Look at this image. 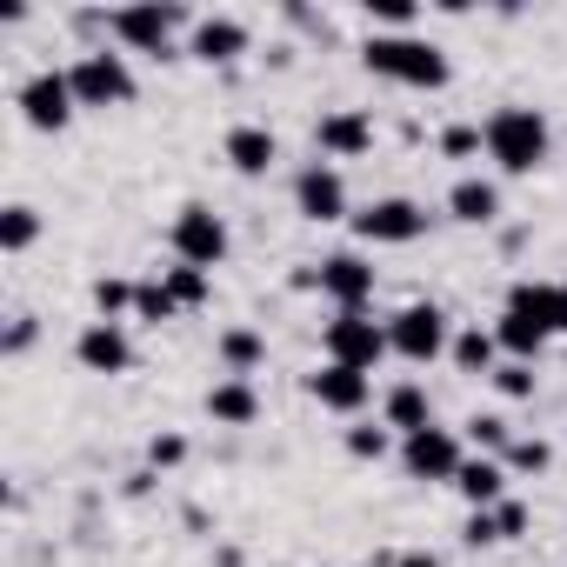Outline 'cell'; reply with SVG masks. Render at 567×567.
<instances>
[{
	"mask_svg": "<svg viewBox=\"0 0 567 567\" xmlns=\"http://www.w3.org/2000/svg\"><path fill=\"white\" fill-rule=\"evenodd\" d=\"M454 487H461V501H467L474 514H481V507H501V501H507V461H494V454H474V461H461Z\"/></svg>",
	"mask_w": 567,
	"mask_h": 567,
	"instance_id": "cell-18",
	"label": "cell"
},
{
	"mask_svg": "<svg viewBox=\"0 0 567 567\" xmlns=\"http://www.w3.org/2000/svg\"><path fill=\"white\" fill-rule=\"evenodd\" d=\"M487 381L501 388V401H534V368H527V361H501Z\"/></svg>",
	"mask_w": 567,
	"mask_h": 567,
	"instance_id": "cell-31",
	"label": "cell"
},
{
	"mask_svg": "<svg viewBox=\"0 0 567 567\" xmlns=\"http://www.w3.org/2000/svg\"><path fill=\"white\" fill-rule=\"evenodd\" d=\"M167 295H174L181 308H207V301H214V274H200V267H167Z\"/></svg>",
	"mask_w": 567,
	"mask_h": 567,
	"instance_id": "cell-28",
	"label": "cell"
},
{
	"mask_svg": "<svg viewBox=\"0 0 567 567\" xmlns=\"http://www.w3.org/2000/svg\"><path fill=\"white\" fill-rule=\"evenodd\" d=\"M501 461H507V467H520V474H547V467H554V447H547V441H514Z\"/></svg>",
	"mask_w": 567,
	"mask_h": 567,
	"instance_id": "cell-32",
	"label": "cell"
},
{
	"mask_svg": "<svg viewBox=\"0 0 567 567\" xmlns=\"http://www.w3.org/2000/svg\"><path fill=\"white\" fill-rule=\"evenodd\" d=\"M447 354H454V368H461V374H494V368H501V341H494L487 328L454 334V348H447Z\"/></svg>",
	"mask_w": 567,
	"mask_h": 567,
	"instance_id": "cell-24",
	"label": "cell"
},
{
	"mask_svg": "<svg viewBox=\"0 0 567 567\" xmlns=\"http://www.w3.org/2000/svg\"><path fill=\"white\" fill-rule=\"evenodd\" d=\"M447 214L467 220V227H487V220H501V187L481 181V174H467V181L447 187Z\"/></svg>",
	"mask_w": 567,
	"mask_h": 567,
	"instance_id": "cell-21",
	"label": "cell"
},
{
	"mask_svg": "<svg viewBox=\"0 0 567 567\" xmlns=\"http://www.w3.org/2000/svg\"><path fill=\"white\" fill-rule=\"evenodd\" d=\"M260 361H267V341H260L254 328H227V334H220V368H227V374H240V381H247Z\"/></svg>",
	"mask_w": 567,
	"mask_h": 567,
	"instance_id": "cell-25",
	"label": "cell"
},
{
	"mask_svg": "<svg viewBox=\"0 0 567 567\" xmlns=\"http://www.w3.org/2000/svg\"><path fill=\"white\" fill-rule=\"evenodd\" d=\"M220 154H227V167L234 174H267L274 161H280V141H274V127H254V121H240V127H227V141H220Z\"/></svg>",
	"mask_w": 567,
	"mask_h": 567,
	"instance_id": "cell-17",
	"label": "cell"
},
{
	"mask_svg": "<svg viewBox=\"0 0 567 567\" xmlns=\"http://www.w3.org/2000/svg\"><path fill=\"white\" fill-rule=\"evenodd\" d=\"M308 394H315L328 414H361V408H368V394H374V381H368L361 368L328 361V368H315V374H308Z\"/></svg>",
	"mask_w": 567,
	"mask_h": 567,
	"instance_id": "cell-16",
	"label": "cell"
},
{
	"mask_svg": "<svg viewBox=\"0 0 567 567\" xmlns=\"http://www.w3.org/2000/svg\"><path fill=\"white\" fill-rule=\"evenodd\" d=\"M68 81H74V101H81V107H127V101H134V68H127L121 54H107V48L81 54V61L68 68Z\"/></svg>",
	"mask_w": 567,
	"mask_h": 567,
	"instance_id": "cell-4",
	"label": "cell"
},
{
	"mask_svg": "<svg viewBox=\"0 0 567 567\" xmlns=\"http://www.w3.org/2000/svg\"><path fill=\"white\" fill-rule=\"evenodd\" d=\"M494 520H501V540H520V534H527V507H520V501H501Z\"/></svg>",
	"mask_w": 567,
	"mask_h": 567,
	"instance_id": "cell-38",
	"label": "cell"
},
{
	"mask_svg": "<svg viewBox=\"0 0 567 567\" xmlns=\"http://www.w3.org/2000/svg\"><path fill=\"white\" fill-rule=\"evenodd\" d=\"M388 567H447V560H441V554H427V547H414V554H394Z\"/></svg>",
	"mask_w": 567,
	"mask_h": 567,
	"instance_id": "cell-40",
	"label": "cell"
},
{
	"mask_svg": "<svg viewBox=\"0 0 567 567\" xmlns=\"http://www.w3.org/2000/svg\"><path fill=\"white\" fill-rule=\"evenodd\" d=\"M368 14H374V21H388L394 34H408V21H414V0H368Z\"/></svg>",
	"mask_w": 567,
	"mask_h": 567,
	"instance_id": "cell-37",
	"label": "cell"
},
{
	"mask_svg": "<svg viewBox=\"0 0 567 567\" xmlns=\"http://www.w3.org/2000/svg\"><path fill=\"white\" fill-rule=\"evenodd\" d=\"M494 341H501L507 361H527V368H534L540 348H547V334H540L534 321H520V315H501V321H494Z\"/></svg>",
	"mask_w": 567,
	"mask_h": 567,
	"instance_id": "cell-23",
	"label": "cell"
},
{
	"mask_svg": "<svg viewBox=\"0 0 567 567\" xmlns=\"http://www.w3.org/2000/svg\"><path fill=\"white\" fill-rule=\"evenodd\" d=\"M507 315L534 321L554 341V334H567V288H547V280H514V288H507Z\"/></svg>",
	"mask_w": 567,
	"mask_h": 567,
	"instance_id": "cell-15",
	"label": "cell"
},
{
	"mask_svg": "<svg viewBox=\"0 0 567 567\" xmlns=\"http://www.w3.org/2000/svg\"><path fill=\"white\" fill-rule=\"evenodd\" d=\"M315 147H321L328 161H361V154L374 147V114H368V107H334V114H321Z\"/></svg>",
	"mask_w": 567,
	"mask_h": 567,
	"instance_id": "cell-14",
	"label": "cell"
},
{
	"mask_svg": "<svg viewBox=\"0 0 567 567\" xmlns=\"http://www.w3.org/2000/svg\"><path fill=\"white\" fill-rule=\"evenodd\" d=\"M187 461V441L181 434H154L147 441V467H181Z\"/></svg>",
	"mask_w": 567,
	"mask_h": 567,
	"instance_id": "cell-36",
	"label": "cell"
},
{
	"mask_svg": "<svg viewBox=\"0 0 567 567\" xmlns=\"http://www.w3.org/2000/svg\"><path fill=\"white\" fill-rule=\"evenodd\" d=\"M560 288H567V280H560Z\"/></svg>",
	"mask_w": 567,
	"mask_h": 567,
	"instance_id": "cell-41",
	"label": "cell"
},
{
	"mask_svg": "<svg viewBox=\"0 0 567 567\" xmlns=\"http://www.w3.org/2000/svg\"><path fill=\"white\" fill-rule=\"evenodd\" d=\"M134 321H147V328L181 321V301L167 295V280H141V295H134Z\"/></svg>",
	"mask_w": 567,
	"mask_h": 567,
	"instance_id": "cell-27",
	"label": "cell"
},
{
	"mask_svg": "<svg viewBox=\"0 0 567 567\" xmlns=\"http://www.w3.org/2000/svg\"><path fill=\"white\" fill-rule=\"evenodd\" d=\"M295 207L308 214V220H348V181H341V167L334 161H308L301 174H295Z\"/></svg>",
	"mask_w": 567,
	"mask_h": 567,
	"instance_id": "cell-10",
	"label": "cell"
},
{
	"mask_svg": "<svg viewBox=\"0 0 567 567\" xmlns=\"http://www.w3.org/2000/svg\"><path fill=\"white\" fill-rule=\"evenodd\" d=\"M247 54V28L240 21H227V14H207L200 28H194V61H207V68H227V61H240Z\"/></svg>",
	"mask_w": 567,
	"mask_h": 567,
	"instance_id": "cell-19",
	"label": "cell"
},
{
	"mask_svg": "<svg viewBox=\"0 0 567 567\" xmlns=\"http://www.w3.org/2000/svg\"><path fill=\"white\" fill-rule=\"evenodd\" d=\"M461 434H447V427H421V434H408L401 441V467H408V481H454L461 474Z\"/></svg>",
	"mask_w": 567,
	"mask_h": 567,
	"instance_id": "cell-9",
	"label": "cell"
},
{
	"mask_svg": "<svg viewBox=\"0 0 567 567\" xmlns=\"http://www.w3.org/2000/svg\"><path fill=\"white\" fill-rule=\"evenodd\" d=\"M34 334H41V328H34V315H14V328H8V341H0V348H8V354H28V348H34Z\"/></svg>",
	"mask_w": 567,
	"mask_h": 567,
	"instance_id": "cell-39",
	"label": "cell"
},
{
	"mask_svg": "<svg viewBox=\"0 0 567 567\" xmlns=\"http://www.w3.org/2000/svg\"><path fill=\"white\" fill-rule=\"evenodd\" d=\"M41 240V214L28 207V200H14L8 214H0V247H8V254H28Z\"/></svg>",
	"mask_w": 567,
	"mask_h": 567,
	"instance_id": "cell-26",
	"label": "cell"
},
{
	"mask_svg": "<svg viewBox=\"0 0 567 567\" xmlns=\"http://www.w3.org/2000/svg\"><path fill=\"white\" fill-rule=\"evenodd\" d=\"M467 441H474V447H487V454L501 461V454L514 447V427H507L501 414H474V421H467Z\"/></svg>",
	"mask_w": 567,
	"mask_h": 567,
	"instance_id": "cell-29",
	"label": "cell"
},
{
	"mask_svg": "<svg viewBox=\"0 0 567 567\" xmlns=\"http://www.w3.org/2000/svg\"><path fill=\"white\" fill-rule=\"evenodd\" d=\"M348 454L354 461H381L388 454V427H348Z\"/></svg>",
	"mask_w": 567,
	"mask_h": 567,
	"instance_id": "cell-34",
	"label": "cell"
},
{
	"mask_svg": "<svg viewBox=\"0 0 567 567\" xmlns=\"http://www.w3.org/2000/svg\"><path fill=\"white\" fill-rule=\"evenodd\" d=\"M481 147H487L481 127H447V134H441V154H447V161H474Z\"/></svg>",
	"mask_w": 567,
	"mask_h": 567,
	"instance_id": "cell-33",
	"label": "cell"
},
{
	"mask_svg": "<svg viewBox=\"0 0 567 567\" xmlns=\"http://www.w3.org/2000/svg\"><path fill=\"white\" fill-rule=\"evenodd\" d=\"M354 234H361L368 247H408V240H421V234H427V207H421V200H408V194L368 200V207L354 214Z\"/></svg>",
	"mask_w": 567,
	"mask_h": 567,
	"instance_id": "cell-5",
	"label": "cell"
},
{
	"mask_svg": "<svg viewBox=\"0 0 567 567\" xmlns=\"http://www.w3.org/2000/svg\"><path fill=\"white\" fill-rule=\"evenodd\" d=\"M361 61H368V74L401 81V87H427V94L447 87V54L434 41H421V34H374L361 48Z\"/></svg>",
	"mask_w": 567,
	"mask_h": 567,
	"instance_id": "cell-1",
	"label": "cell"
},
{
	"mask_svg": "<svg viewBox=\"0 0 567 567\" xmlns=\"http://www.w3.org/2000/svg\"><path fill=\"white\" fill-rule=\"evenodd\" d=\"M134 280H94V308H101V321H114V315H134Z\"/></svg>",
	"mask_w": 567,
	"mask_h": 567,
	"instance_id": "cell-30",
	"label": "cell"
},
{
	"mask_svg": "<svg viewBox=\"0 0 567 567\" xmlns=\"http://www.w3.org/2000/svg\"><path fill=\"white\" fill-rule=\"evenodd\" d=\"M107 28H114L127 48H141V54H161V61H167V41H174V28H181V8H161V0H147V8H121Z\"/></svg>",
	"mask_w": 567,
	"mask_h": 567,
	"instance_id": "cell-13",
	"label": "cell"
},
{
	"mask_svg": "<svg viewBox=\"0 0 567 567\" xmlns=\"http://www.w3.org/2000/svg\"><path fill=\"white\" fill-rule=\"evenodd\" d=\"M74 361L87 368V374H127L134 368V341H127V328L121 321H87L81 328V341H74Z\"/></svg>",
	"mask_w": 567,
	"mask_h": 567,
	"instance_id": "cell-12",
	"label": "cell"
},
{
	"mask_svg": "<svg viewBox=\"0 0 567 567\" xmlns=\"http://www.w3.org/2000/svg\"><path fill=\"white\" fill-rule=\"evenodd\" d=\"M461 540H467V547H501V520H494V507H481V514H467V527H461Z\"/></svg>",
	"mask_w": 567,
	"mask_h": 567,
	"instance_id": "cell-35",
	"label": "cell"
},
{
	"mask_svg": "<svg viewBox=\"0 0 567 567\" xmlns=\"http://www.w3.org/2000/svg\"><path fill=\"white\" fill-rule=\"evenodd\" d=\"M381 354H388V328H374L368 315H334V321H328V361L374 374Z\"/></svg>",
	"mask_w": 567,
	"mask_h": 567,
	"instance_id": "cell-11",
	"label": "cell"
},
{
	"mask_svg": "<svg viewBox=\"0 0 567 567\" xmlns=\"http://www.w3.org/2000/svg\"><path fill=\"white\" fill-rule=\"evenodd\" d=\"M315 288H321L341 315H368V301H374V267H368L361 254H328V260L315 267Z\"/></svg>",
	"mask_w": 567,
	"mask_h": 567,
	"instance_id": "cell-8",
	"label": "cell"
},
{
	"mask_svg": "<svg viewBox=\"0 0 567 567\" xmlns=\"http://www.w3.org/2000/svg\"><path fill=\"white\" fill-rule=\"evenodd\" d=\"M388 348H394L401 361L427 368L434 354H447V348H454V334H447V315H441L434 301H408V308L388 321Z\"/></svg>",
	"mask_w": 567,
	"mask_h": 567,
	"instance_id": "cell-3",
	"label": "cell"
},
{
	"mask_svg": "<svg viewBox=\"0 0 567 567\" xmlns=\"http://www.w3.org/2000/svg\"><path fill=\"white\" fill-rule=\"evenodd\" d=\"M74 81L68 74H54V68H41L34 81H21V121L34 127V134H61L68 121H74Z\"/></svg>",
	"mask_w": 567,
	"mask_h": 567,
	"instance_id": "cell-7",
	"label": "cell"
},
{
	"mask_svg": "<svg viewBox=\"0 0 567 567\" xmlns=\"http://www.w3.org/2000/svg\"><path fill=\"white\" fill-rule=\"evenodd\" d=\"M381 421L408 441V434H421V427H434V408H427V388H414V381H401L394 394H388V408H381Z\"/></svg>",
	"mask_w": 567,
	"mask_h": 567,
	"instance_id": "cell-22",
	"label": "cell"
},
{
	"mask_svg": "<svg viewBox=\"0 0 567 567\" xmlns=\"http://www.w3.org/2000/svg\"><path fill=\"white\" fill-rule=\"evenodd\" d=\"M174 260L181 267H220L227 260V220L214 214V207H200V200H187L181 214H174Z\"/></svg>",
	"mask_w": 567,
	"mask_h": 567,
	"instance_id": "cell-6",
	"label": "cell"
},
{
	"mask_svg": "<svg viewBox=\"0 0 567 567\" xmlns=\"http://www.w3.org/2000/svg\"><path fill=\"white\" fill-rule=\"evenodd\" d=\"M481 134H487V161H494L501 174H534V167H547L554 134H547V114H540V107H501Z\"/></svg>",
	"mask_w": 567,
	"mask_h": 567,
	"instance_id": "cell-2",
	"label": "cell"
},
{
	"mask_svg": "<svg viewBox=\"0 0 567 567\" xmlns=\"http://www.w3.org/2000/svg\"><path fill=\"white\" fill-rule=\"evenodd\" d=\"M207 414H214L220 427H254V421H260V394H254V381H240V374L214 381V388H207Z\"/></svg>",
	"mask_w": 567,
	"mask_h": 567,
	"instance_id": "cell-20",
	"label": "cell"
}]
</instances>
